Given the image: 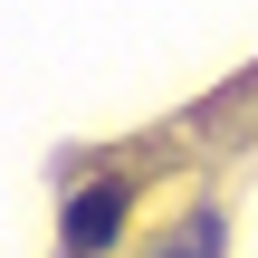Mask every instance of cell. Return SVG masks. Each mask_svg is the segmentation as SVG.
<instances>
[{
  "label": "cell",
  "mask_w": 258,
  "mask_h": 258,
  "mask_svg": "<svg viewBox=\"0 0 258 258\" xmlns=\"http://www.w3.org/2000/svg\"><path fill=\"white\" fill-rule=\"evenodd\" d=\"M153 258H220V220H182V239L153 249Z\"/></svg>",
  "instance_id": "2"
},
{
  "label": "cell",
  "mask_w": 258,
  "mask_h": 258,
  "mask_svg": "<svg viewBox=\"0 0 258 258\" xmlns=\"http://www.w3.org/2000/svg\"><path fill=\"white\" fill-rule=\"evenodd\" d=\"M124 211H134V191H124V182H86V191L67 201V249H77V258L115 249V230H124Z\"/></svg>",
  "instance_id": "1"
}]
</instances>
